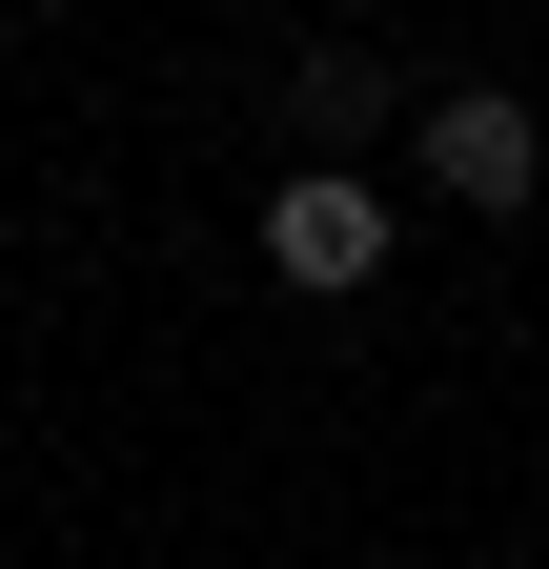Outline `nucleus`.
I'll use <instances>...</instances> for the list:
<instances>
[{"instance_id":"1","label":"nucleus","mask_w":549,"mask_h":569,"mask_svg":"<svg viewBox=\"0 0 549 569\" xmlns=\"http://www.w3.org/2000/svg\"><path fill=\"white\" fill-rule=\"evenodd\" d=\"M407 163H428V203L509 224V203L549 183V122H529V82H428V102H407Z\"/></svg>"},{"instance_id":"2","label":"nucleus","mask_w":549,"mask_h":569,"mask_svg":"<svg viewBox=\"0 0 549 569\" xmlns=\"http://www.w3.org/2000/svg\"><path fill=\"white\" fill-rule=\"evenodd\" d=\"M264 264H286V306H367L387 284V183L367 163H286L264 183Z\"/></svg>"},{"instance_id":"3","label":"nucleus","mask_w":549,"mask_h":569,"mask_svg":"<svg viewBox=\"0 0 549 569\" xmlns=\"http://www.w3.org/2000/svg\"><path fill=\"white\" fill-rule=\"evenodd\" d=\"M286 102H306V163H347V142L387 122V61H347V41H326V61H306V82H286Z\"/></svg>"}]
</instances>
